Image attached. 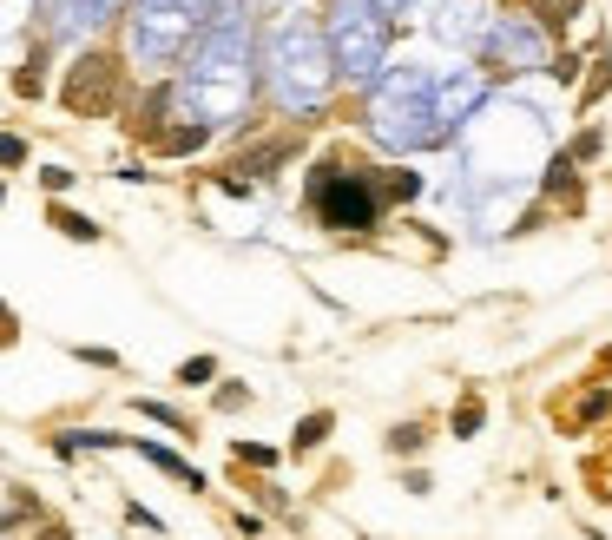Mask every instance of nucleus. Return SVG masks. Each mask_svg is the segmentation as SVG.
<instances>
[{
	"label": "nucleus",
	"instance_id": "1",
	"mask_svg": "<svg viewBox=\"0 0 612 540\" xmlns=\"http://www.w3.org/2000/svg\"><path fill=\"white\" fill-rule=\"evenodd\" d=\"M428 119H435V86H428L422 73H395V80L376 93V139L395 145V152L435 145L441 126H428Z\"/></svg>",
	"mask_w": 612,
	"mask_h": 540
},
{
	"label": "nucleus",
	"instance_id": "2",
	"mask_svg": "<svg viewBox=\"0 0 612 540\" xmlns=\"http://www.w3.org/2000/svg\"><path fill=\"white\" fill-rule=\"evenodd\" d=\"M330 40H336V66H343L349 80H369L382 66V53H389V14H382L376 0H336Z\"/></svg>",
	"mask_w": 612,
	"mask_h": 540
},
{
	"label": "nucleus",
	"instance_id": "3",
	"mask_svg": "<svg viewBox=\"0 0 612 540\" xmlns=\"http://www.w3.org/2000/svg\"><path fill=\"white\" fill-rule=\"evenodd\" d=\"M310 205H316V218L330 224V231H369V224H376V185H369L362 172L323 165V172L310 178Z\"/></svg>",
	"mask_w": 612,
	"mask_h": 540
},
{
	"label": "nucleus",
	"instance_id": "4",
	"mask_svg": "<svg viewBox=\"0 0 612 540\" xmlns=\"http://www.w3.org/2000/svg\"><path fill=\"white\" fill-rule=\"evenodd\" d=\"M277 80H283V99L290 106H310V99H323V86H330V73H323V40H316V27H283L277 33Z\"/></svg>",
	"mask_w": 612,
	"mask_h": 540
},
{
	"label": "nucleus",
	"instance_id": "5",
	"mask_svg": "<svg viewBox=\"0 0 612 540\" xmlns=\"http://www.w3.org/2000/svg\"><path fill=\"white\" fill-rule=\"evenodd\" d=\"M60 99H66V112H86V119L112 112L119 106V60H112V53H86V60L66 73Z\"/></svg>",
	"mask_w": 612,
	"mask_h": 540
},
{
	"label": "nucleus",
	"instance_id": "6",
	"mask_svg": "<svg viewBox=\"0 0 612 540\" xmlns=\"http://www.w3.org/2000/svg\"><path fill=\"white\" fill-rule=\"evenodd\" d=\"M487 60H507V73H534V66H547V33L534 20L507 14L501 27L487 33Z\"/></svg>",
	"mask_w": 612,
	"mask_h": 540
},
{
	"label": "nucleus",
	"instance_id": "7",
	"mask_svg": "<svg viewBox=\"0 0 612 540\" xmlns=\"http://www.w3.org/2000/svg\"><path fill=\"white\" fill-rule=\"evenodd\" d=\"M47 224L60 231V238H73V244H99V224L86 218V211H66V205H53V211H47Z\"/></svg>",
	"mask_w": 612,
	"mask_h": 540
},
{
	"label": "nucleus",
	"instance_id": "8",
	"mask_svg": "<svg viewBox=\"0 0 612 540\" xmlns=\"http://www.w3.org/2000/svg\"><path fill=\"white\" fill-rule=\"evenodd\" d=\"M330 429H336V415H330V409L303 415V422H297V435H290V448H297V455H310V448H323V442H330Z\"/></svg>",
	"mask_w": 612,
	"mask_h": 540
},
{
	"label": "nucleus",
	"instance_id": "9",
	"mask_svg": "<svg viewBox=\"0 0 612 540\" xmlns=\"http://www.w3.org/2000/svg\"><path fill=\"white\" fill-rule=\"evenodd\" d=\"M139 455L152 461V468H165V475H178V481H185V488H204V475H198V468H191V461H178L172 448H158V442H139Z\"/></svg>",
	"mask_w": 612,
	"mask_h": 540
},
{
	"label": "nucleus",
	"instance_id": "10",
	"mask_svg": "<svg viewBox=\"0 0 612 540\" xmlns=\"http://www.w3.org/2000/svg\"><path fill=\"white\" fill-rule=\"evenodd\" d=\"M40 86H47V53H33V60L14 73V93L20 99H40Z\"/></svg>",
	"mask_w": 612,
	"mask_h": 540
},
{
	"label": "nucleus",
	"instance_id": "11",
	"mask_svg": "<svg viewBox=\"0 0 612 540\" xmlns=\"http://www.w3.org/2000/svg\"><path fill=\"white\" fill-rule=\"evenodd\" d=\"M211 376H218V356H191V363L178 369V382H185V389H204Z\"/></svg>",
	"mask_w": 612,
	"mask_h": 540
},
{
	"label": "nucleus",
	"instance_id": "12",
	"mask_svg": "<svg viewBox=\"0 0 612 540\" xmlns=\"http://www.w3.org/2000/svg\"><path fill=\"white\" fill-rule=\"evenodd\" d=\"M139 415H152V422H165V429H178V435L191 429L185 415H178V409H165V402H139Z\"/></svg>",
	"mask_w": 612,
	"mask_h": 540
},
{
	"label": "nucleus",
	"instance_id": "13",
	"mask_svg": "<svg viewBox=\"0 0 612 540\" xmlns=\"http://www.w3.org/2000/svg\"><path fill=\"white\" fill-rule=\"evenodd\" d=\"M231 455H237V461H251V468H270V461H277V448H264V442H237Z\"/></svg>",
	"mask_w": 612,
	"mask_h": 540
},
{
	"label": "nucleus",
	"instance_id": "14",
	"mask_svg": "<svg viewBox=\"0 0 612 540\" xmlns=\"http://www.w3.org/2000/svg\"><path fill=\"white\" fill-rule=\"evenodd\" d=\"M0 165H27V139H14V132H0Z\"/></svg>",
	"mask_w": 612,
	"mask_h": 540
},
{
	"label": "nucleus",
	"instance_id": "15",
	"mask_svg": "<svg viewBox=\"0 0 612 540\" xmlns=\"http://www.w3.org/2000/svg\"><path fill=\"white\" fill-rule=\"evenodd\" d=\"M474 429H481V402H461L455 409V435H474Z\"/></svg>",
	"mask_w": 612,
	"mask_h": 540
},
{
	"label": "nucleus",
	"instance_id": "16",
	"mask_svg": "<svg viewBox=\"0 0 612 540\" xmlns=\"http://www.w3.org/2000/svg\"><path fill=\"white\" fill-rule=\"evenodd\" d=\"M14 343H20V317L0 303V350H14Z\"/></svg>",
	"mask_w": 612,
	"mask_h": 540
},
{
	"label": "nucleus",
	"instance_id": "17",
	"mask_svg": "<svg viewBox=\"0 0 612 540\" xmlns=\"http://www.w3.org/2000/svg\"><path fill=\"white\" fill-rule=\"evenodd\" d=\"M389 448H395V455H415V448H422V429H395Z\"/></svg>",
	"mask_w": 612,
	"mask_h": 540
},
{
	"label": "nucleus",
	"instance_id": "18",
	"mask_svg": "<svg viewBox=\"0 0 612 540\" xmlns=\"http://www.w3.org/2000/svg\"><path fill=\"white\" fill-rule=\"evenodd\" d=\"M40 185H47V191H66V185H73V172H66V165H47V172H40Z\"/></svg>",
	"mask_w": 612,
	"mask_h": 540
},
{
	"label": "nucleus",
	"instance_id": "19",
	"mask_svg": "<svg viewBox=\"0 0 612 540\" xmlns=\"http://www.w3.org/2000/svg\"><path fill=\"white\" fill-rule=\"evenodd\" d=\"M573 159H599V132H580V139H573Z\"/></svg>",
	"mask_w": 612,
	"mask_h": 540
},
{
	"label": "nucleus",
	"instance_id": "20",
	"mask_svg": "<svg viewBox=\"0 0 612 540\" xmlns=\"http://www.w3.org/2000/svg\"><path fill=\"white\" fill-rule=\"evenodd\" d=\"M244 402H251V389H237V382H231V389H218V409H244Z\"/></svg>",
	"mask_w": 612,
	"mask_h": 540
},
{
	"label": "nucleus",
	"instance_id": "21",
	"mask_svg": "<svg viewBox=\"0 0 612 540\" xmlns=\"http://www.w3.org/2000/svg\"><path fill=\"white\" fill-rule=\"evenodd\" d=\"M606 73H612V66H606V60H599V73H593V80H586V93H580V99H586V106H593V99H599V93H606Z\"/></svg>",
	"mask_w": 612,
	"mask_h": 540
},
{
	"label": "nucleus",
	"instance_id": "22",
	"mask_svg": "<svg viewBox=\"0 0 612 540\" xmlns=\"http://www.w3.org/2000/svg\"><path fill=\"white\" fill-rule=\"evenodd\" d=\"M376 7H382V14H402V7H408V0H376Z\"/></svg>",
	"mask_w": 612,
	"mask_h": 540
},
{
	"label": "nucleus",
	"instance_id": "23",
	"mask_svg": "<svg viewBox=\"0 0 612 540\" xmlns=\"http://www.w3.org/2000/svg\"><path fill=\"white\" fill-rule=\"evenodd\" d=\"M40 540H73V534H66V527H47V534H40Z\"/></svg>",
	"mask_w": 612,
	"mask_h": 540
},
{
	"label": "nucleus",
	"instance_id": "24",
	"mask_svg": "<svg viewBox=\"0 0 612 540\" xmlns=\"http://www.w3.org/2000/svg\"><path fill=\"white\" fill-rule=\"evenodd\" d=\"M0 205H7V185H0Z\"/></svg>",
	"mask_w": 612,
	"mask_h": 540
}]
</instances>
